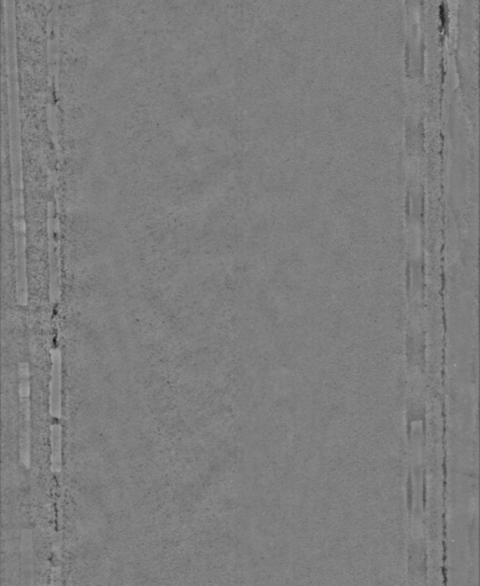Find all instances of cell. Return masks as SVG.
I'll return each mask as SVG.
<instances>
[{
	"mask_svg": "<svg viewBox=\"0 0 480 586\" xmlns=\"http://www.w3.org/2000/svg\"><path fill=\"white\" fill-rule=\"evenodd\" d=\"M20 375V408L24 419V426L21 428L20 434V460L24 468H30L31 465V453H30V370L29 364L20 363L19 365Z\"/></svg>",
	"mask_w": 480,
	"mask_h": 586,
	"instance_id": "cell-2",
	"label": "cell"
},
{
	"mask_svg": "<svg viewBox=\"0 0 480 586\" xmlns=\"http://www.w3.org/2000/svg\"><path fill=\"white\" fill-rule=\"evenodd\" d=\"M20 127L18 116L12 115L11 131V163H12L13 206H14L15 248H16V293L26 295V225L22 198V171H21Z\"/></svg>",
	"mask_w": 480,
	"mask_h": 586,
	"instance_id": "cell-1",
	"label": "cell"
},
{
	"mask_svg": "<svg viewBox=\"0 0 480 586\" xmlns=\"http://www.w3.org/2000/svg\"><path fill=\"white\" fill-rule=\"evenodd\" d=\"M62 428L60 424L51 426V460L53 473H60L62 466Z\"/></svg>",
	"mask_w": 480,
	"mask_h": 586,
	"instance_id": "cell-4",
	"label": "cell"
},
{
	"mask_svg": "<svg viewBox=\"0 0 480 586\" xmlns=\"http://www.w3.org/2000/svg\"><path fill=\"white\" fill-rule=\"evenodd\" d=\"M52 355V373L49 385V413L55 419L61 418L62 411V358L61 350L55 348L51 352Z\"/></svg>",
	"mask_w": 480,
	"mask_h": 586,
	"instance_id": "cell-3",
	"label": "cell"
}]
</instances>
